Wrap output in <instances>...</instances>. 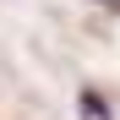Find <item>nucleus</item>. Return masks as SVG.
Wrapping results in <instances>:
<instances>
[{
    "label": "nucleus",
    "instance_id": "f257e3e1",
    "mask_svg": "<svg viewBox=\"0 0 120 120\" xmlns=\"http://www.w3.org/2000/svg\"><path fill=\"white\" fill-rule=\"evenodd\" d=\"M76 115L82 120H115V104L104 87H76Z\"/></svg>",
    "mask_w": 120,
    "mask_h": 120
}]
</instances>
